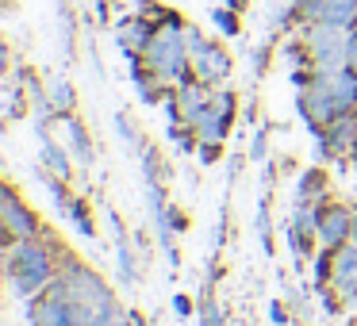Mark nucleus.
Here are the masks:
<instances>
[{
    "label": "nucleus",
    "mask_w": 357,
    "mask_h": 326,
    "mask_svg": "<svg viewBox=\"0 0 357 326\" xmlns=\"http://www.w3.org/2000/svg\"><path fill=\"white\" fill-rule=\"evenodd\" d=\"M8 277L16 280V288L24 295H39L47 284H54V265L43 242L24 238L8 246Z\"/></svg>",
    "instance_id": "f257e3e1"
},
{
    "label": "nucleus",
    "mask_w": 357,
    "mask_h": 326,
    "mask_svg": "<svg viewBox=\"0 0 357 326\" xmlns=\"http://www.w3.org/2000/svg\"><path fill=\"white\" fill-rule=\"evenodd\" d=\"M319 242H323V249H342L346 246V238L354 234V211L346 208H323L319 211Z\"/></svg>",
    "instance_id": "f03ea898"
},
{
    "label": "nucleus",
    "mask_w": 357,
    "mask_h": 326,
    "mask_svg": "<svg viewBox=\"0 0 357 326\" xmlns=\"http://www.w3.org/2000/svg\"><path fill=\"white\" fill-rule=\"evenodd\" d=\"M208 108H211V93H208V85H204V81H181V88H177V104H173L177 119H185V123L192 127Z\"/></svg>",
    "instance_id": "7ed1b4c3"
},
{
    "label": "nucleus",
    "mask_w": 357,
    "mask_h": 326,
    "mask_svg": "<svg viewBox=\"0 0 357 326\" xmlns=\"http://www.w3.org/2000/svg\"><path fill=\"white\" fill-rule=\"evenodd\" d=\"M192 73L204 81V85H215V81H227V73H231V58L223 54L219 47H200L192 54Z\"/></svg>",
    "instance_id": "20e7f679"
},
{
    "label": "nucleus",
    "mask_w": 357,
    "mask_h": 326,
    "mask_svg": "<svg viewBox=\"0 0 357 326\" xmlns=\"http://www.w3.org/2000/svg\"><path fill=\"white\" fill-rule=\"evenodd\" d=\"M4 234H8L12 242L35 238V215L12 192H4Z\"/></svg>",
    "instance_id": "39448f33"
},
{
    "label": "nucleus",
    "mask_w": 357,
    "mask_h": 326,
    "mask_svg": "<svg viewBox=\"0 0 357 326\" xmlns=\"http://www.w3.org/2000/svg\"><path fill=\"white\" fill-rule=\"evenodd\" d=\"M331 280H334V288H338V292L357 295V246H342V249H334Z\"/></svg>",
    "instance_id": "423d86ee"
},
{
    "label": "nucleus",
    "mask_w": 357,
    "mask_h": 326,
    "mask_svg": "<svg viewBox=\"0 0 357 326\" xmlns=\"http://www.w3.org/2000/svg\"><path fill=\"white\" fill-rule=\"evenodd\" d=\"M311 24H338V27H349L357 20V0H319L311 8Z\"/></svg>",
    "instance_id": "0eeeda50"
},
{
    "label": "nucleus",
    "mask_w": 357,
    "mask_h": 326,
    "mask_svg": "<svg viewBox=\"0 0 357 326\" xmlns=\"http://www.w3.org/2000/svg\"><path fill=\"white\" fill-rule=\"evenodd\" d=\"M319 77H326V85H331L334 100H338L342 111H354L357 108V70H338V73H319Z\"/></svg>",
    "instance_id": "6e6552de"
},
{
    "label": "nucleus",
    "mask_w": 357,
    "mask_h": 326,
    "mask_svg": "<svg viewBox=\"0 0 357 326\" xmlns=\"http://www.w3.org/2000/svg\"><path fill=\"white\" fill-rule=\"evenodd\" d=\"M35 326H73V315H70V303L62 295L50 292L47 300L35 303Z\"/></svg>",
    "instance_id": "1a4fd4ad"
},
{
    "label": "nucleus",
    "mask_w": 357,
    "mask_h": 326,
    "mask_svg": "<svg viewBox=\"0 0 357 326\" xmlns=\"http://www.w3.org/2000/svg\"><path fill=\"white\" fill-rule=\"evenodd\" d=\"M227 119H231V116H227V111H219L215 104H211V108L192 123V131L200 134L204 142H219V139H223V131H227Z\"/></svg>",
    "instance_id": "9d476101"
},
{
    "label": "nucleus",
    "mask_w": 357,
    "mask_h": 326,
    "mask_svg": "<svg viewBox=\"0 0 357 326\" xmlns=\"http://www.w3.org/2000/svg\"><path fill=\"white\" fill-rule=\"evenodd\" d=\"M43 154H47V162L54 165V173H58V177H66V173H70V162H66V154L54 146V142H43Z\"/></svg>",
    "instance_id": "9b49d317"
},
{
    "label": "nucleus",
    "mask_w": 357,
    "mask_h": 326,
    "mask_svg": "<svg viewBox=\"0 0 357 326\" xmlns=\"http://www.w3.org/2000/svg\"><path fill=\"white\" fill-rule=\"evenodd\" d=\"M54 104H58V108H70V104H73V93H70L66 81H62V85H54Z\"/></svg>",
    "instance_id": "f8f14e48"
},
{
    "label": "nucleus",
    "mask_w": 357,
    "mask_h": 326,
    "mask_svg": "<svg viewBox=\"0 0 357 326\" xmlns=\"http://www.w3.org/2000/svg\"><path fill=\"white\" fill-rule=\"evenodd\" d=\"M215 24H219V31H227V35H234V31H238V24H234V16H231V12H215Z\"/></svg>",
    "instance_id": "ddd939ff"
},
{
    "label": "nucleus",
    "mask_w": 357,
    "mask_h": 326,
    "mask_svg": "<svg viewBox=\"0 0 357 326\" xmlns=\"http://www.w3.org/2000/svg\"><path fill=\"white\" fill-rule=\"evenodd\" d=\"M349 70H357V31L349 35Z\"/></svg>",
    "instance_id": "4468645a"
},
{
    "label": "nucleus",
    "mask_w": 357,
    "mask_h": 326,
    "mask_svg": "<svg viewBox=\"0 0 357 326\" xmlns=\"http://www.w3.org/2000/svg\"><path fill=\"white\" fill-rule=\"evenodd\" d=\"M177 311H181V315H188V311H192V303H188L185 295H177Z\"/></svg>",
    "instance_id": "2eb2a0df"
},
{
    "label": "nucleus",
    "mask_w": 357,
    "mask_h": 326,
    "mask_svg": "<svg viewBox=\"0 0 357 326\" xmlns=\"http://www.w3.org/2000/svg\"><path fill=\"white\" fill-rule=\"evenodd\" d=\"M204 326H219V315H215V311H208V318H204Z\"/></svg>",
    "instance_id": "dca6fc26"
}]
</instances>
